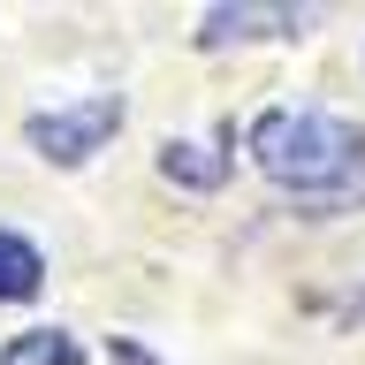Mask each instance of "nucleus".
I'll use <instances>...</instances> for the list:
<instances>
[{"label":"nucleus","instance_id":"0eeeda50","mask_svg":"<svg viewBox=\"0 0 365 365\" xmlns=\"http://www.w3.org/2000/svg\"><path fill=\"white\" fill-rule=\"evenodd\" d=\"M114 358H122V365H153V358H137V350H130V342H122V350H114Z\"/></svg>","mask_w":365,"mask_h":365},{"label":"nucleus","instance_id":"7ed1b4c3","mask_svg":"<svg viewBox=\"0 0 365 365\" xmlns=\"http://www.w3.org/2000/svg\"><path fill=\"white\" fill-rule=\"evenodd\" d=\"M267 23H274V31H297L304 16H297V8H213L198 38H205V46H228V38H259Z\"/></svg>","mask_w":365,"mask_h":365},{"label":"nucleus","instance_id":"20e7f679","mask_svg":"<svg viewBox=\"0 0 365 365\" xmlns=\"http://www.w3.org/2000/svg\"><path fill=\"white\" fill-rule=\"evenodd\" d=\"M38 282H46V259L23 244V236H8V228H0V304L38 297Z\"/></svg>","mask_w":365,"mask_h":365},{"label":"nucleus","instance_id":"39448f33","mask_svg":"<svg viewBox=\"0 0 365 365\" xmlns=\"http://www.w3.org/2000/svg\"><path fill=\"white\" fill-rule=\"evenodd\" d=\"M160 168H168L175 182H198V190H213V182L228 175V160L213 153V145H190V137H175V145L160 153Z\"/></svg>","mask_w":365,"mask_h":365},{"label":"nucleus","instance_id":"423d86ee","mask_svg":"<svg viewBox=\"0 0 365 365\" xmlns=\"http://www.w3.org/2000/svg\"><path fill=\"white\" fill-rule=\"evenodd\" d=\"M0 365H84V350H76V335H61V327H38V335L8 342Z\"/></svg>","mask_w":365,"mask_h":365},{"label":"nucleus","instance_id":"f257e3e1","mask_svg":"<svg viewBox=\"0 0 365 365\" xmlns=\"http://www.w3.org/2000/svg\"><path fill=\"white\" fill-rule=\"evenodd\" d=\"M251 160L304 205H350L365 198V130L342 114H289L274 107L251 122Z\"/></svg>","mask_w":365,"mask_h":365},{"label":"nucleus","instance_id":"f03ea898","mask_svg":"<svg viewBox=\"0 0 365 365\" xmlns=\"http://www.w3.org/2000/svg\"><path fill=\"white\" fill-rule=\"evenodd\" d=\"M122 122V99H84V107H61V114H38L31 122V145H38L46 160H61V168H76L84 153H99V137Z\"/></svg>","mask_w":365,"mask_h":365}]
</instances>
